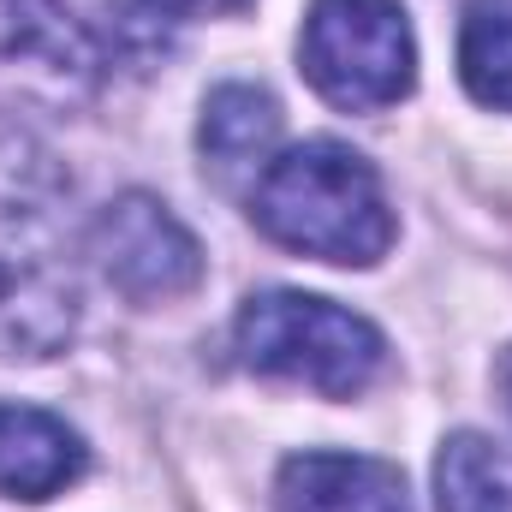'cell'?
Returning <instances> with one entry per match:
<instances>
[{
    "mask_svg": "<svg viewBox=\"0 0 512 512\" xmlns=\"http://www.w3.org/2000/svg\"><path fill=\"white\" fill-rule=\"evenodd\" d=\"M149 6L167 12V18H221V12H239L251 0H149Z\"/></svg>",
    "mask_w": 512,
    "mask_h": 512,
    "instance_id": "obj_12",
    "label": "cell"
},
{
    "mask_svg": "<svg viewBox=\"0 0 512 512\" xmlns=\"http://www.w3.org/2000/svg\"><path fill=\"white\" fill-rule=\"evenodd\" d=\"M251 221L286 251L346 262V268H370L393 245V215L376 167L358 149L322 137L262 167L251 191Z\"/></svg>",
    "mask_w": 512,
    "mask_h": 512,
    "instance_id": "obj_2",
    "label": "cell"
},
{
    "mask_svg": "<svg viewBox=\"0 0 512 512\" xmlns=\"http://www.w3.org/2000/svg\"><path fill=\"white\" fill-rule=\"evenodd\" d=\"M78 477H84V441L60 417L36 405H0V495L48 501Z\"/></svg>",
    "mask_w": 512,
    "mask_h": 512,
    "instance_id": "obj_8",
    "label": "cell"
},
{
    "mask_svg": "<svg viewBox=\"0 0 512 512\" xmlns=\"http://www.w3.org/2000/svg\"><path fill=\"white\" fill-rule=\"evenodd\" d=\"M102 84L96 36L60 0H0V102L78 108Z\"/></svg>",
    "mask_w": 512,
    "mask_h": 512,
    "instance_id": "obj_5",
    "label": "cell"
},
{
    "mask_svg": "<svg viewBox=\"0 0 512 512\" xmlns=\"http://www.w3.org/2000/svg\"><path fill=\"white\" fill-rule=\"evenodd\" d=\"M60 203L66 179L54 155L0 126V358H54L78 328Z\"/></svg>",
    "mask_w": 512,
    "mask_h": 512,
    "instance_id": "obj_1",
    "label": "cell"
},
{
    "mask_svg": "<svg viewBox=\"0 0 512 512\" xmlns=\"http://www.w3.org/2000/svg\"><path fill=\"white\" fill-rule=\"evenodd\" d=\"M280 512H411L405 477L358 453H298L280 465Z\"/></svg>",
    "mask_w": 512,
    "mask_h": 512,
    "instance_id": "obj_7",
    "label": "cell"
},
{
    "mask_svg": "<svg viewBox=\"0 0 512 512\" xmlns=\"http://www.w3.org/2000/svg\"><path fill=\"white\" fill-rule=\"evenodd\" d=\"M90 245H96L102 274L126 292L131 304H167V298H179V292H191L203 280V251L185 233V221L167 203L143 197V191L114 197L96 215Z\"/></svg>",
    "mask_w": 512,
    "mask_h": 512,
    "instance_id": "obj_6",
    "label": "cell"
},
{
    "mask_svg": "<svg viewBox=\"0 0 512 512\" xmlns=\"http://www.w3.org/2000/svg\"><path fill=\"white\" fill-rule=\"evenodd\" d=\"M239 352L256 376L298 382L322 399H352L376 382L387 346L382 334L310 292H256L239 310Z\"/></svg>",
    "mask_w": 512,
    "mask_h": 512,
    "instance_id": "obj_3",
    "label": "cell"
},
{
    "mask_svg": "<svg viewBox=\"0 0 512 512\" xmlns=\"http://www.w3.org/2000/svg\"><path fill=\"white\" fill-rule=\"evenodd\" d=\"M298 54L316 96L346 114L393 108L417 78V42L393 0H316Z\"/></svg>",
    "mask_w": 512,
    "mask_h": 512,
    "instance_id": "obj_4",
    "label": "cell"
},
{
    "mask_svg": "<svg viewBox=\"0 0 512 512\" xmlns=\"http://www.w3.org/2000/svg\"><path fill=\"white\" fill-rule=\"evenodd\" d=\"M501 387H507V399H512V352H507V364H501Z\"/></svg>",
    "mask_w": 512,
    "mask_h": 512,
    "instance_id": "obj_13",
    "label": "cell"
},
{
    "mask_svg": "<svg viewBox=\"0 0 512 512\" xmlns=\"http://www.w3.org/2000/svg\"><path fill=\"white\" fill-rule=\"evenodd\" d=\"M435 489H441V512H512V465L495 441L459 429L441 447Z\"/></svg>",
    "mask_w": 512,
    "mask_h": 512,
    "instance_id": "obj_9",
    "label": "cell"
},
{
    "mask_svg": "<svg viewBox=\"0 0 512 512\" xmlns=\"http://www.w3.org/2000/svg\"><path fill=\"white\" fill-rule=\"evenodd\" d=\"M274 131H280V108L268 90H251V84H227L203 108V149L221 167H251L256 155H268Z\"/></svg>",
    "mask_w": 512,
    "mask_h": 512,
    "instance_id": "obj_10",
    "label": "cell"
},
{
    "mask_svg": "<svg viewBox=\"0 0 512 512\" xmlns=\"http://www.w3.org/2000/svg\"><path fill=\"white\" fill-rule=\"evenodd\" d=\"M459 72L483 108L512 114V0H471L459 36Z\"/></svg>",
    "mask_w": 512,
    "mask_h": 512,
    "instance_id": "obj_11",
    "label": "cell"
}]
</instances>
